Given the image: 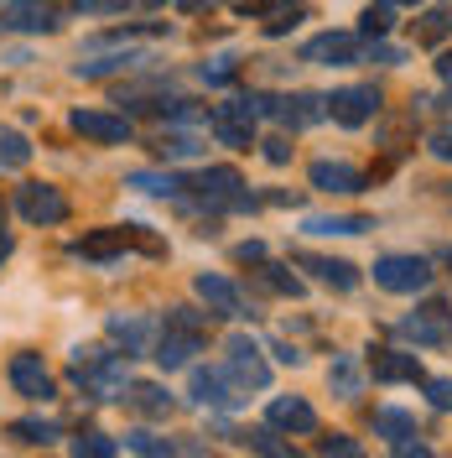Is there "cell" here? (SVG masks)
Wrapping results in <instances>:
<instances>
[{
	"mask_svg": "<svg viewBox=\"0 0 452 458\" xmlns=\"http://www.w3.org/2000/svg\"><path fill=\"white\" fill-rule=\"evenodd\" d=\"M11 386L27 401H53V375H47V365L37 354H16L11 360Z\"/></svg>",
	"mask_w": 452,
	"mask_h": 458,
	"instance_id": "cell-9",
	"label": "cell"
},
{
	"mask_svg": "<svg viewBox=\"0 0 452 458\" xmlns=\"http://www.w3.org/2000/svg\"><path fill=\"white\" fill-rule=\"evenodd\" d=\"M130 188H141V193H156V199H172L182 182H177L172 172H167V177H162V172H130Z\"/></svg>",
	"mask_w": 452,
	"mask_h": 458,
	"instance_id": "cell-28",
	"label": "cell"
},
{
	"mask_svg": "<svg viewBox=\"0 0 452 458\" xmlns=\"http://www.w3.org/2000/svg\"><path fill=\"white\" fill-rule=\"evenodd\" d=\"M431 151H437L442 162H452V131H437V136H431Z\"/></svg>",
	"mask_w": 452,
	"mask_h": 458,
	"instance_id": "cell-42",
	"label": "cell"
},
{
	"mask_svg": "<svg viewBox=\"0 0 452 458\" xmlns=\"http://www.w3.org/2000/svg\"><path fill=\"white\" fill-rule=\"evenodd\" d=\"M31 162V141L21 136V131H11V125H0V167H27Z\"/></svg>",
	"mask_w": 452,
	"mask_h": 458,
	"instance_id": "cell-22",
	"label": "cell"
},
{
	"mask_svg": "<svg viewBox=\"0 0 452 458\" xmlns=\"http://www.w3.org/2000/svg\"><path fill=\"white\" fill-rule=\"evenodd\" d=\"M73 380L84 386L88 396L110 401L125 386V365H120V354H105V349H79L73 354Z\"/></svg>",
	"mask_w": 452,
	"mask_h": 458,
	"instance_id": "cell-1",
	"label": "cell"
},
{
	"mask_svg": "<svg viewBox=\"0 0 452 458\" xmlns=\"http://www.w3.org/2000/svg\"><path fill=\"white\" fill-rule=\"evenodd\" d=\"M276 360H281V365H297V360H302V354H297V349H291V344H276Z\"/></svg>",
	"mask_w": 452,
	"mask_h": 458,
	"instance_id": "cell-43",
	"label": "cell"
},
{
	"mask_svg": "<svg viewBox=\"0 0 452 458\" xmlns=\"http://www.w3.org/2000/svg\"><path fill=\"white\" fill-rule=\"evenodd\" d=\"M260 282L271 286V292H281V297H302V282L286 276V266H260Z\"/></svg>",
	"mask_w": 452,
	"mask_h": 458,
	"instance_id": "cell-29",
	"label": "cell"
},
{
	"mask_svg": "<svg viewBox=\"0 0 452 458\" xmlns=\"http://www.w3.org/2000/svg\"><path fill=\"white\" fill-rule=\"evenodd\" d=\"M255 94L250 99H229V105H219V110H213V120H208V125H213V141L219 146H234V151H250L255 146Z\"/></svg>",
	"mask_w": 452,
	"mask_h": 458,
	"instance_id": "cell-3",
	"label": "cell"
},
{
	"mask_svg": "<svg viewBox=\"0 0 452 458\" xmlns=\"http://www.w3.org/2000/svg\"><path fill=\"white\" fill-rule=\"evenodd\" d=\"M265 162H276V167L291 162V141H286V136H271V141H265Z\"/></svg>",
	"mask_w": 452,
	"mask_h": 458,
	"instance_id": "cell-40",
	"label": "cell"
},
{
	"mask_svg": "<svg viewBox=\"0 0 452 458\" xmlns=\"http://www.w3.org/2000/svg\"><path fill=\"white\" fill-rule=\"evenodd\" d=\"M442 37H452V11H448V5H437V11L416 16V42H422V47L442 42Z\"/></svg>",
	"mask_w": 452,
	"mask_h": 458,
	"instance_id": "cell-23",
	"label": "cell"
},
{
	"mask_svg": "<svg viewBox=\"0 0 452 458\" xmlns=\"http://www.w3.org/2000/svg\"><path fill=\"white\" fill-rule=\"evenodd\" d=\"M125 401H130L141 417H167V411H172V396L162 391V386H146V380H141V386H130V396H125Z\"/></svg>",
	"mask_w": 452,
	"mask_h": 458,
	"instance_id": "cell-20",
	"label": "cell"
},
{
	"mask_svg": "<svg viewBox=\"0 0 452 458\" xmlns=\"http://www.w3.org/2000/svg\"><path fill=\"white\" fill-rule=\"evenodd\" d=\"M390 5H411V0H390Z\"/></svg>",
	"mask_w": 452,
	"mask_h": 458,
	"instance_id": "cell-49",
	"label": "cell"
},
{
	"mask_svg": "<svg viewBox=\"0 0 452 458\" xmlns=\"http://www.w3.org/2000/svg\"><path fill=\"white\" fill-rule=\"evenodd\" d=\"M125 245H130V229H94V234H84V240L73 245V256L114 260V256H125Z\"/></svg>",
	"mask_w": 452,
	"mask_h": 458,
	"instance_id": "cell-16",
	"label": "cell"
},
{
	"mask_svg": "<svg viewBox=\"0 0 452 458\" xmlns=\"http://www.w3.org/2000/svg\"><path fill=\"white\" fill-rule=\"evenodd\" d=\"M11 437H21V443H53L57 422H11Z\"/></svg>",
	"mask_w": 452,
	"mask_h": 458,
	"instance_id": "cell-30",
	"label": "cell"
},
{
	"mask_svg": "<svg viewBox=\"0 0 452 458\" xmlns=\"http://www.w3.org/2000/svg\"><path fill=\"white\" fill-rule=\"evenodd\" d=\"M182 188H198V199L213 203V208H255V199L245 193V177L234 167H208L193 182H182Z\"/></svg>",
	"mask_w": 452,
	"mask_h": 458,
	"instance_id": "cell-2",
	"label": "cell"
},
{
	"mask_svg": "<svg viewBox=\"0 0 452 458\" xmlns=\"http://www.w3.org/2000/svg\"><path fill=\"white\" fill-rule=\"evenodd\" d=\"M11 256V234H5V229H0V260Z\"/></svg>",
	"mask_w": 452,
	"mask_h": 458,
	"instance_id": "cell-47",
	"label": "cell"
},
{
	"mask_svg": "<svg viewBox=\"0 0 452 458\" xmlns=\"http://www.w3.org/2000/svg\"><path fill=\"white\" fill-rule=\"evenodd\" d=\"M79 136H88V141H105V146H120L130 141V120L125 114H105V110H73V120H68Z\"/></svg>",
	"mask_w": 452,
	"mask_h": 458,
	"instance_id": "cell-8",
	"label": "cell"
},
{
	"mask_svg": "<svg viewBox=\"0 0 452 458\" xmlns=\"http://www.w3.org/2000/svg\"><path fill=\"white\" fill-rule=\"evenodd\" d=\"M16 208H21L27 225H63V219H68V199H63L57 188H47V182H27L21 199H16Z\"/></svg>",
	"mask_w": 452,
	"mask_h": 458,
	"instance_id": "cell-5",
	"label": "cell"
},
{
	"mask_svg": "<svg viewBox=\"0 0 452 458\" xmlns=\"http://www.w3.org/2000/svg\"><path fill=\"white\" fill-rule=\"evenodd\" d=\"M374 282L385 292H426L431 286V266L422 256H380L374 260Z\"/></svg>",
	"mask_w": 452,
	"mask_h": 458,
	"instance_id": "cell-4",
	"label": "cell"
},
{
	"mask_svg": "<svg viewBox=\"0 0 452 458\" xmlns=\"http://www.w3.org/2000/svg\"><path fill=\"white\" fill-rule=\"evenodd\" d=\"M229 380H234L239 391H250V386L265 391V386H271V370L260 365V349H255L250 339H239V334L229 339Z\"/></svg>",
	"mask_w": 452,
	"mask_h": 458,
	"instance_id": "cell-6",
	"label": "cell"
},
{
	"mask_svg": "<svg viewBox=\"0 0 452 458\" xmlns=\"http://www.w3.org/2000/svg\"><path fill=\"white\" fill-rule=\"evenodd\" d=\"M307 63H354L359 57V37H348V31H322V37H312L307 47H302Z\"/></svg>",
	"mask_w": 452,
	"mask_h": 458,
	"instance_id": "cell-10",
	"label": "cell"
},
{
	"mask_svg": "<svg viewBox=\"0 0 452 458\" xmlns=\"http://www.w3.org/2000/svg\"><path fill=\"white\" fill-rule=\"evenodd\" d=\"M198 349H203V334H182V328H172L167 339L156 344V365H162V370H182Z\"/></svg>",
	"mask_w": 452,
	"mask_h": 458,
	"instance_id": "cell-17",
	"label": "cell"
},
{
	"mask_svg": "<svg viewBox=\"0 0 452 458\" xmlns=\"http://www.w3.org/2000/svg\"><path fill=\"white\" fill-rule=\"evenodd\" d=\"M374 380H416L422 365H416V354H406V349H374Z\"/></svg>",
	"mask_w": 452,
	"mask_h": 458,
	"instance_id": "cell-19",
	"label": "cell"
},
{
	"mask_svg": "<svg viewBox=\"0 0 452 458\" xmlns=\"http://www.w3.org/2000/svg\"><path fill=\"white\" fill-rule=\"evenodd\" d=\"M198 297L219 318H245V297H239V286L224 282V276H208V271H203V276H198Z\"/></svg>",
	"mask_w": 452,
	"mask_h": 458,
	"instance_id": "cell-12",
	"label": "cell"
},
{
	"mask_svg": "<svg viewBox=\"0 0 452 458\" xmlns=\"http://www.w3.org/2000/svg\"><path fill=\"white\" fill-rule=\"evenodd\" d=\"M193 401L198 406H234V386H229V375L219 370H193Z\"/></svg>",
	"mask_w": 452,
	"mask_h": 458,
	"instance_id": "cell-18",
	"label": "cell"
},
{
	"mask_svg": "<svg viewBox=\"0 0 452 458\" xmlns=\"http://www.w3.org/2000/svg\"><path fill=\"white\" fill-rule=\"evenodd\" d=\"M167 328H182V334H203V328H208V318L193 313V308H172V313H167Z\"/></svg>",
	"mask_w": 452,
	"mask_h": 458,
	"instance_id": "cell-33",
	"label": "cell"
},
{
	"mask_svg": "<svg viewBox=\"0 0 452 458\" xmlns=\"http://www.w3.org/2000/svg\"><path fill=\"white\" fill-rule=\"evenodd\" d=\"M374 432H380V437H390V443H411V437H416V422H411V417H406V411H380V417H374Z\"/></svg>",
	"mask_w": 452,
	"mask_h": 458,
	"instance_id": "cell-25",
	"label": "cell"
},
{
	"mask_svg": "<svg viewBox=\"0 0 452 458\" xmlns=\"http://www.w3.org/2000/svg\"><path fill=\"white\" fill-rule=\"evenodd\" d=\"M374 110H380V94L369 84H354V89H339L333 99H328V114L339 120V125H364V120H374Z\"/></svg>",
	"mask_w": 452,
	"mask_h": 458,
	"instance_id": "cell-7",
	"label": "cell"
},
{
	"mask_svg": "<svg viewBox=\"0 0 452 458\" xmlns=\"http://www.w3.org/2000/svg\"><path fill=\"white\" fill-rule=\"evenodd\" d=\"M374 57H380V63H400L406 53H400V47H374Z\"/></svg>",
	"mask_w": 452,
	"mask_h": 458,
	"instance_id": "cell-44",
	"label": "cell"
},
{
	"mask_svg": "<svg viewBox=\"0 0 452 458\" xmlns=\"http://www.w3.org/2000/svg\"><path fill=\"white\" fill-rule=\"evenodd\" d=\"M136 5H162V0H136Z\"/></svg>",
	"mask_w": 452,
	"mask_h": 458,
	"instance_id": "cell-48",
	"label": "cell"
},
{
	"mask_svg": "<svg viewBox=\"0 0 452 458\" xmlns=\"http://www.w3.org/2000/svg\"><path fill=\"white\" fill-rule=\"evenodd\" d=\"M156 151H162V157H193V151H198V141H193V136H162V141H156Z\"/></svg>",
	"mask_w": 452,
	"mask_h": 458,
	"instance_id": "cell-37",
	"label": "cell"
},
{
	"mask_svg": "<svg viewBox=\"0 0 452 458\" xmlns=\"http://www.w3.org/2000/svg\"><path fill=\"white\" fill-rule=\"evenodd\" d=\"M203 5H224V0H182V11H203Z\"/></svg>",
	"mask_w": 452,
	"mask_h": 458,
	"instance_id": "cell-46",
	"label": "cell"
},
{
	"mask_svg": "<svg viewBox=\"0 0 452 458\" xmlns=\"http://www.w3.org/2000/svg\"><path fill=\"white\" fill-rule=\"evenodd\" d=\"M312 188H322V193H359L364 188V172L348 167V162H312Z\"/></svg>",
	"mask_w": 452,
	"mask_h": 458,
	"instance_id": "cell-11",
	"label": "cell"
},
{
	"mask_svg": "<svg viewBox=\"0 0 452 458\" xmlns=\"http://www.w3.org/2000/svg\"><path fill=\"white\" fill-rule=\"evenodd\" d=\"M437 73H442V79L452 84V53H442V57H437Z\"/></svg>",
	"mask_w": 452,
	"mask_h": 458,
	"instance_id": "cell-45",
	"label": "cell"
},
{
	"mask_svg": "<svg viewBox=\"0 0 452 458\" xmlns=\"http://www.w3.org/2000/svg\"><path fill=\"white\" fill-rule=\"evenodd\" d=\"M125 448H136V454H172L167 437H151V432H125Z\"/></svg>",
	"mask_w": 452,
	"mask_h": 458,
	"instance_id": "cell-34",
	"label": "cell"
},
{
	"mask_svg": "<svg viewBox=\"0 0 452 458\" xmlns=\"http://www.w3.org/2000/svg\"><path fill=\"white\" fill-rule=\"evenodd\" d=\"M317 448H322V454H343V458H354V454H359V443H354V437H343V432H333V437H322Z\"/></svg>",
	"mask_w": 452,
	"mask_h": 458,
	"instance_id": "cell-39",
	"label": "cell"
},
{
	"mask_svg": "<svg viewBox=\"0 0 452 458\" xmlns=\"http://www.w3.org/2000/svg\"><path fill=\"white\" fill-rule=\"evenodd\" d=\"M234 260H239V266H250V260H265V245H260V240H245V245L234 250Z\"/></svg>",
	"mask_w": 452,
	"mask_h": 458,
	"instance_id": "cell-41",
	"label": "cell"
},
{
	"mask_svg": "<svg viewBox=\"0 0 452 458\" xmlns=\"http://www.w3.org/2000/svg\"><path fill=\"white\" fill-rule=\"evenodd\" d=\"M239 68H234V57H213V68L203 63V84H229Z\"/></svg>",
	"mask_w": 452,
	"mask_h": 458,
	"instance_id": "cell-36",
	"label": "cell"
},
{
	"mask_svg": "<svg viewBox=\"0 0 452 458\" xmlns=\"http://www.w3.org/2000/svg\"><path fill=\"white\" fill-rule=\"evenodd\" d=\"M271 428L286 432H317V411H312L302 396H276L271 401Z\"/></svg>",
	"mask_w": 452,
	"mask_h": 458,
	"instance_id": "cell-15",
	"label": "cell"
},
{
	"mask_svg": "<svg viewBox=\"0 0 452 458\" xmlns=\"http://www.w3.org/2000/svg\"><path fill=\"white\" fill-rule=\"evenodd\" d=\"M234 437H239V443H250V448H260V454H286L281 443H276V437H271V432H234Z\"/></svg>",
	"mask_w": 452,
	"mask_h": 458,
	"instance_id": "cell-38",
	"label": "cell"
},
{
	"mask_svg": "<svg viewBox=\"0 0 452 458\" xmlns=\"http://www.w3.org/2000/svg\"><path fill=\"white\" fill-rule=\"evenodd\" d=\"M328 380H333V391H339V396H359V365H354L348 354H339V360H333Z\"/></svg>",
	"mask_w": 452,
	"mask_h": 458,
	"instance_id": "cell-27",
	"label": "cell"
},
{
	"mask_svg": "<svg viewBox=\"0 0 452 458\" xmlns=\"http://www.w3.org/2000/svg\"><path fill=\"white\" fill-rule=\"evenodd\" d=\"M146 334H151V323H146V318H125V313L110 318V339H120L130 354H136V349H146Z\"/></svg>",
	"mask_w": 452,
	"mask_h": 458,
	"instance_id": "cell-24",
	"label": "cell"
},
{
	"mask_svg": "<svg viewBox=\"0 0 452 458\" xmlns=\"http://www.w3.org/2000/svg\"><path fill=\"white\" fill-rule=\"evenodd\" d=\"M297 266H307V271H317V282L339 286V292H354L359 286V271L348 266V260H333V256H312V250H297Z\"/></svg>",
	"mask_w": 452,
	"mask_h": 458,
	"instance_id": "cell-13",
	"label": "cell"
},
{
	"mask_svg": "<svg viewBox=\"0 0 452 458\" xmlns=\"http://www.w3.org/2000/svg\"><path fill=\"white\" fill-rule=\"evenodd\" d=\"M0 27H11V31H53L57 16L42 5V0H11L5 16H0Z\"/></svg>",
	"mask_w": 452,
	"mask_h": 458,
	"instance_id": "cell-14",
	"label": "cell"
},
{
	"mask_svg": "<svg viewBox=\"0 0 452 458\" xmlns=\"http://www.w3.org/2000/svg\"><path fill=\"white\" fill-rule=\"evenodd\" d=\"M73 454L110 458V454H120V443H114V437H105V432H88V437H79V443H73Z\"/></svg>",
	"mask_w": 452,
	"mask_h": 458,
	"instance_id": "cell-31",
	"label": "cell"
},
{
	"mask_svg": "<svg viewBox=\"0 0 452 458\" xmlns=\"http://www.w3.org/2000/svg\"><path fill=\"white\" fill-rule=\"evenodd\" d=\"M312 234H364V229H374V219H364V214H343V219H307Z\"/></svg>",
	"mask_w": 452,
	"mask_h": 458,
	"instance_id": "cell-26",
	"label": "cell"
},
{
	"mask_svg": "<svg viewBox=\"0 0 452 458\" xmlns=\"http://www.w3.org/2000/svg\"><path fill=\"white\" fill-rule=\"evenodd\" d=\"M442 318H448V308H426V313L406 318L400 328H406V334H411L416 344H437V339H442Z\"/></svg>",
	"mask_w": 452,
	"mask_h": 458,
	"instance_id": "cell-21",
	"label": "cell"
},
{
	"mask_svg": "<svg viewBox=\"0 0 452 458\" xmlns=\"http://www.w3.org/2000/svg\"><path fill=\"white\" fill-rule=\"evenodd\" d=\"M426 401H431V406H442V411H452V375L426 380Z\"/></svg>",
	"mask_w": 452,
	"mask_h": 458,
	"instance_id": "cell-35",
	"label": "cell"
},
{
	"mask_svg": "<svg viewBox=\"0 0 452 458\" xmlns=\"http://www.w3.org/2000/svg\"><path fill=\"white\" fill-rule=\"evenodd\" d=\"M359 31L364 37H385L390 31V5H369L364 16H359Z\"/></svg>",
	"mask_w": 452,
	"mask_h": 458,
	"instance_id": "cell-32",
	"label": "cell"
}]
</instances>
